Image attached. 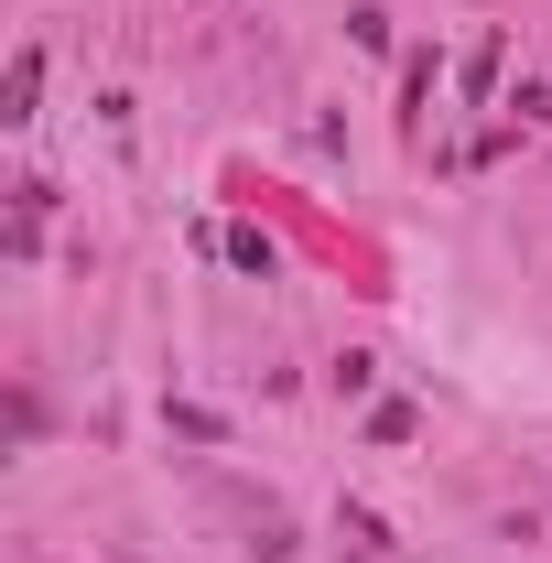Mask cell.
Instances as JSON below:
<instances>
[{"instance_id":"7a4b0ae2","label":"cell","mask_w":552,"mask_h":563,"mask_svg":"<svg viewBox=\"0 0 552 563\" xmlns=\"http://www.w3.org/2000/svg\"><path fill=\"white\" fill-rule=\"evenodd\" d=\"M336 531H346V553H390V531H379L368 509H336Z\"/></svg>"},{"instance_id":"3957f363","label":"cell","mask_w":552,"mask_h":563,"mask_svg":"<svg viewBox=\"0 0 552 563\" xmlns=\"http://www.w3.org/2000/svg\"><path fill=\"white\" fill-rule=\"evenodd\" d=\"M509 109H520V120H531V131H552V76H531V87H520V98H509Z\"/></svg>"},{"instance_id":"6da1fadb","label":"cell","mask_w":552,"mask_h":563,"mask_svg":"<svg viewBox=\"0 0 552 563\" xmlns=\"http://www.w3.org/2000/svg\"><path fill=\"white\" fill-rule=\"evenodd\" d=\"M33 98H44V55L22 44V55H11V87H0V120H33Z\"/></svg>"}]
</instances>
